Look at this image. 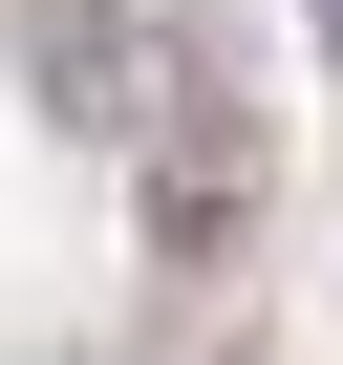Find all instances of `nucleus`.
<instances>
[{
	"mask_svg": "<svg viewBox=\"0 0 343 365\" xmlns=\"http://www.w3.org/2000/svg\"><path fill=\"white\" fill-rule=\"evenodd\" d=\"M129 215H150V279H215L258 237V108H236V65H172V108L129 150Z\"/></svg>",
	"mask_w": 343,
	"mask_h": 365,
	"instance_id": "nucleus-1",
	"label": "nucleus"
},
{
	"mask_svg": "<svg viewBox=\"0 0 343 365\" xmlns=\"http://www.w3.org/2000/svg\"><path fill=\"white\" fill-rule=\"evenodd\" d=\"M300 22H322V65H343V0H300Z\"/></svg>",
	"mask_w": 343,
	"mask_h": 365,
	"instance_id": "nucleus-2",
	"label": "nucleus"
}]
</instances>
